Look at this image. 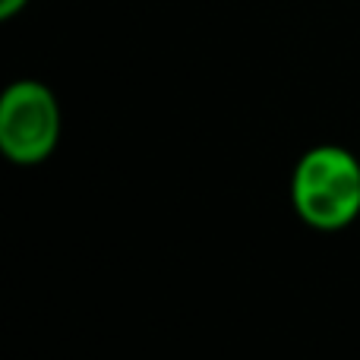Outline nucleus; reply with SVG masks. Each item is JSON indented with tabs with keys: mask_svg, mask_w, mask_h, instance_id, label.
Here are the masks:
<instances>
[{
	"mask_svg": "<svg viewBox=\"0 0 360 360\" xmlns=\"http://www.w3.org/2000/svg\"><path fill=\"white\" fill-rule=\"evenodd\" d=\"M60 101L38 79H16L0 95V152L13 165H41L60 143Z\"/></svg>",
	"mask_w": 360,
	"mask_h": 360,
	"instance_id": "f03ea898",
	"label": "nucleus"
},
{
	"mask_svg": "<svg viewBox=\"0 0 360 360\" xmlns=\"http://www.w3.org/2000/svg\"><path fill=\"white\" fill-rule=\"evenodd\" d=\"M29 6V0H0V19H13Z\"/></svg>",
	"mask_w": 360,
	"mask_h": 360,
	"instance_id": "7ed1b4c3",
	"label": "nucleus"
},
{
	"mask_svg": "<svg viewBox=\"0 0 360 360\" xmlns=\"http://www.w3.org/2000/svg\"><path fill=\"white\" fill-rule=\"evenodd\" d=\"M291 205L316 231H342L360 215V158L345 146H313L291 174Z\"/></svg>",
	"mask_w": 360,
	"mask_h": 360,
	"instance_id": "f257e3e1",
	"label": "nucleus"
}]
</instances>
